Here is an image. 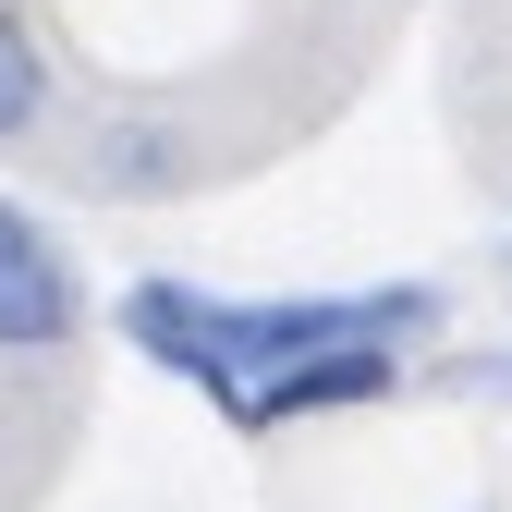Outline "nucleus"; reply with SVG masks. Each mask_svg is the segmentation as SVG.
I'll list each match as a JSON object with an SVG mask.
<instances>
[{"label": "nucleus", "mask_w": 512, "mask_h": 512, "mask_svg": "<svg viewBox=\"0 0 512 512\" xmlns=\"http://www.w3.org/2000/svg\"><path fill=\"white\" fill-rule=\"evenodd\" d=\"M427 330H439L427 281H391V293H281V305H232V293H196V281H135L122 293V342H135L147 366H171V378H196L232 427L317 342H427Z\"/></svg>", "instance_id": "1"}, {"label": "nucleus", "mask_w": 512, "mask_h": 512, "mask_svg": "<svg viewBox=\"0 0 512 512\" xmlns=\"http://www.w3.org/2000/svg\"><path fill=\"white\" fill-rule=\"evenodd\" d=\"M74 330H86V293H74V269H61L49 220L0 196V354H61Z\"/></svg>", "instance_id": "2"}, {"label": "nucleus", "mask_w": 512, "mask_h": 512, "mask_svg": "<svg viewBox=\"0 0 512 512\" xmlns=\"http://www.w3.org/2000/svg\"><path fill=\"white\" fill-rule=\"evenodd\" d=\"M403 391V342H317L293 354L269 391L244 403V427H293V415H354V403H391Z\"/></svg>", "instance_id": "3"}, {"label": "nucleus", "mask_w": 512, "mask_h": 512, "mask_svg": "<svg viewBox=\"0 0 512 512\" xmlns=\"http://www.w3.org/2000/svg\"><path fill=\"white\" fill-rule=\"evenodd\" d=\"M196 183V135L171 122H110L98 135V196H183Z\"/></svg>", "instance_id": "4"}, {"label": "nucleus", "mask_w": 512, "mask_h": 512, "mask_svg": "<svg viewBox=\"0 0 512 512\" xmlns=\"http://www.w3.org/2000/svg\"><path fill=\"white\" fill-rule=\"evenodd\" d=\"M37 110H49V49H37V25L13 0H0V147L37 135Z\"/></svg>", "instance_id": "5"}]
</instances>
